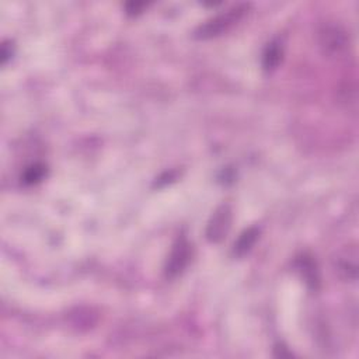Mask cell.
<instances>
[{
    "label": "cell",
    "instance_id": "8992f818",
    "mask_svg": "<svg viewBox=\"0 0 359 359\" xmlns=\"http://www.w3.org/2000/svg\"><path fill=\"white\" fill-rule=\"evenodd\" d=\"M282 59V46L279 42H271L268 44L264 58H263V65L265 71H274Z\"/></svg>",
    "mask_w": 359,
    "mask_h": 359
},
{
    "label": "cell",
    "instance_id": "5b68a950",
    "mask_svg": "<svg viewBox=\"0 0 359 359\" xmlns=\"http://www.w3.org/2000/svg\"><path fill=\"white\" fill-rule=\"evenodd\" d=\"M257 237H259V230L256 227H250L246 231H243L234 246V253L237 256H245L246 253H249L254 246V243L257 242Z\"/></svg>",
    "mask_w": 359,
    "mask_h": 359
},
{
    "label": "cell",
    "instance_id": "3957f363",
    "mask_svg": "<svg viewBox=\"0 0 359 359\" xmlns=\"http://www.w3.org/2000/svg\"><path fill=\"white\" fill-rule=\"evenodd\" d=\"M347 33L340 26H327L322 30L320 42L329 55H340L347 48Z\"/></svg>",
    "mask_w": 359,
    "mask_h": 359
},
{
    "label": "cell",
    "instance_id": "52a82bcc",
    "mask_svg": "<svg viewBox=\"0 0 359 359\" xmlns=\"http://www.w3.org/2000/svg\"><path fill=\"white\" fill-rule=\"evenodd\" d=\"M44 174H45V167L42 164H34L26 170L23 180L26 184H35L40 182V180H42Z\"/></svg>",
    "mask_w": 359,
    "mask_h": 359
},
{
    "label": "cell",
    "instance_id": "7a4b0ae2",
    "mask_svg": "<svg viewBox=\"0 0 359 359\" xmlns=\"http://www.w3.org/2000/svg\"><path fill=\"white\" fill-rule=\"evenodd\" d=\"M231 223V211L227 205H223L215 211L207 229V236L211 242H220L227 234Z\"/></svg>",
    "mask_w": 359,
    "mask_h": 359
},
{
    "label": "cell",
    "instance_id": "277c9868",
    "mask_svg": "<svg viewBox=\"0 0 359 359\" xmlns=\"http://www.w3.org/2000/svg\"><path fill=\"white\" fill-rule=\"evenodd\" d=\"M189 260H190V245L187 243L186 238H180L168 257L167 267H166L167 275L168 277L178 275L186 268Z\"/></svg>",
    "mask_w": 359,
    "mask_h": 359
},
{
    "label": "cell",
    "instance_id": "6da1fadb",
    "mask_svg": "<svg viewBox=\"0 0 359 359\" xmlns=\"http://www.w3.org/2000/svg\"><path fill=\"white\" fill-rule=\"evenodd\" d=\"M247 10L246 5H240L236 6L230 10H227L225 15L218 16L216 19L208 21L207 24H204L200 31L197 33V35L200 38H209V37H215L219 35L220 33L226 31L230 26H233L236 21L240 20V17L245 15V12Z\"/></svg>",
    "mask_w": 359,
    "mask_h": 359
}]
</instances>
